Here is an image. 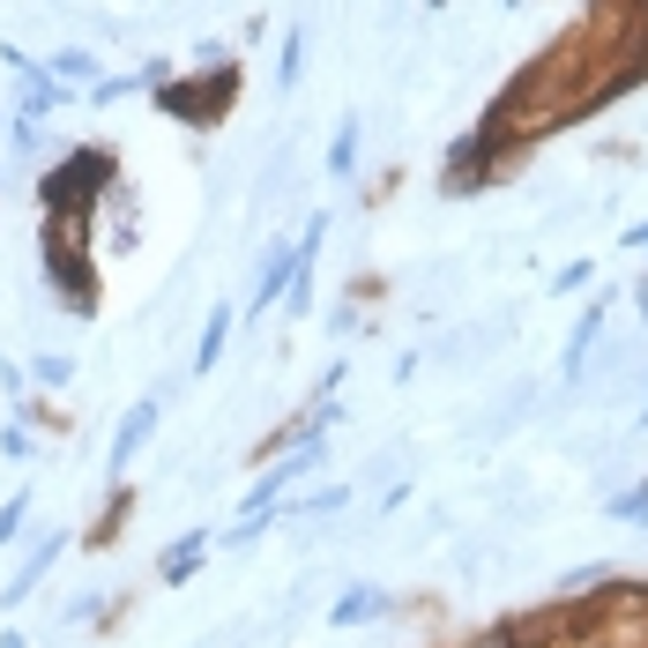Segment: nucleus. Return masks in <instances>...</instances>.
<instances>
[{"mask_svg":"<svg viewBox=\"0 0 648 648\" xmlns=\"http://www.w3.org/2000/svg\"><path fill=\"white\" fill-rule=\"evenodd\" d=\"M104 179H112V157H104L98 142H90V150H82V157H68V165H60V172L46 179V201H52V209H60V217H82V201L98 195Z\"/></svg>","mask_w":648,"mask_h":648,"instance_id":"1","label":"nucleus"},{"mask_svg":"<svg viewBox=\"0 0 648 648\" xmlns=\"http://www.w3.org/2000/svg\"><path fill=\"white\" fill-rule=\"evenodd\" d=\"M231 90H239V76H201V82H179V90H165V112H179V120H195V127H217L225 120V104Z\"/></svg>","mask_w":648,"mask_h":648,"instance_id":"2","label":"nucleus"},{"mask_svg":"<svg viewBox=\"0 0 648 648\" xmlns=\"http://www.w3.org/2000/svg\"><path fill=\"white\" fill-rule=\"evenodd\" d=\"M157 418H165V402H157V396H150V402H134V410H127V418H120V432H112V477H120L127 462H134V455L150 448Z\"/></svg>","mask_w":648,"mask_h":648,"instance_id":"3","label":"nucleus"},{"mask_svg":"<svg viewBox=\"0 0 648 648\" xmlns=\"http://www.w3.org/2000/svg\"><path fill=\"white\" fill-rule=\"evenodd\" d=\"M8 68L23 76V82H16V98H23V112H52V104L68 98V90H52V76H46V68H30L23 52H8Z\"/></svg>","mask_w":648,"mask_h":648,"instance_id":"4","label":"nucleus"},{"mask_svg":"<svg viewBox=\"0 0 648 648\" xmlns=\"http://www.w3.org/2000/svg\"><path fill=\"white\" fill-rule=\"evenodd\" d=\"M291 261H299L291 247H269V261H261V276H253V313H261L276 291H291Z\"/></svg>","mask_w":648,"mask_h":648,"instance_id":"5","label":"nucleus"},{"mask_svg":"<svg viewBox=\"0 0 648 648\" xmlns=\"http://www.w3.org/2000/svg\"><path fill=\"white\" fill-rule=\"evenodd\" d=\"M388 611V597L380 589H343L336 597V611H328V626H366V619H380Z\"/></svg>","mask_w":648,"mask_h":648,"instance_id":"6","label":"nucleus"},{"mask_svg":"<svg viewBox=\"0 0 648 648\" xmlns=\"http://www.w3.org/2000/svg\"><path fill=\"white\" fill-rule=\"evenodd\" d=\"M52 559H60V537H38V545H30V559L16 567V581H8L0 597H8V604H16V597H30V581H38V574L52 567Z\"/></svg>","mask_w":648,"mask_h":648,"instance_id":"7","label":"nucleus"},{"mask_svg":"<svg viewBox=\"0 0 648 648\" xmlns=\"http://www.w3.org/2000/svg\"><path fill=\"white\" fill-rule=\"evenodd\" d=\"M201 551H209V537H201V529H195L187 545H172V551H165V559H157V574H165V581H187V574L201 567Z\"/></svg>","mask_w":648,"mask_h":648,"instance_id":"8","label":"nucleus"},{"mask_svg":"<svg viewBox=\"0 0 648 648\" xmlns=\"http://www.w3.org/2000/svg\"><path fill=\"white\" fill-rule=\"evenodd\" d=\"M225 336H231V306H217L209 313V328H201V350H195V373H209L217 358H225Z\"/></svg>","mask_w":648,"mask_h":648,"instance_id":"9","label":"nucleus"},{"mask_svg":"<svg viewBox=\"0 0 648 648\" xmlns=\"http://www.w3.org/2000/svg\"><path fill=\"white\" fill-rule=\"evenodd\" d=\"M350 165H358V112H343V120H336V150H328V172L343 179Z\"/></svg>","mask_w":648,"mask_h":648,"instance_id":"10","label":"nucleus"},{"mask_svg":"<svg viewBox=\"0 0 648 648\" xmlns=\"http://www.w3.org/2000/svg\"><path fill=\"white\" fill-rule=\"evenodd\" d=\"M46 76H52V82H60V76L90 82V76H98V60H90V52H52V68H46Z\"/></svg>","mask_w":648,"mask_h":648,"instance_id":"11","label":"nucleus"},{"mask_svg":"<svg viewBox=\"0 0 648 648\" xmlns=\"http://www.w3.org/2000/svg\"><path fill=\"white\" fill-rule=\"evenodd\" d=\"M38 380H46V388H68V380H76V358H68V350L38 358Z\"/></svg>","mask_w":648,"mask_h":648,"instance_id":"12","label":"nucleus"},{"mask_svg":"<svg viewBox=\"0 0 648 648\" xmlns=\"http://www.w3.org/2000/svg\"><path fill=\"white\" fill-rule=\"evenodd\" d=\"M306 76V30H291L283 38V82H299Z\"/></svg>","mask_w":648,"mask_h":648,"instance_id":"13","label":"nucleus"},{"mask_svg":"<svg viewBox=\"0 0 648 648\" xmlns=\"http://www.w3.org/2000/svg\"><path fill=\"white\" fill-rule=\"evenodd\" d=\"M0 455H16V462H30L38 448H30V432H23V425H8V432H0Z\"/></svg>","mask_w":648,"mask_h":648,"instance_id":"14","label":"nucleus"},{"mask_svg":"<svg viewBox=\"0 0 648 648\" xmlns=\"http://www.w3.org/2000/svg\"><path fill=\"white\" fill-rule=\"evenodd\" d=\"M23 507H30V499H8V507H0V545L23 537Z\"/></svg>","mask_w":648,"mask_h":648,"instance_id":"15","label":"nucleus"}]
</instances>
